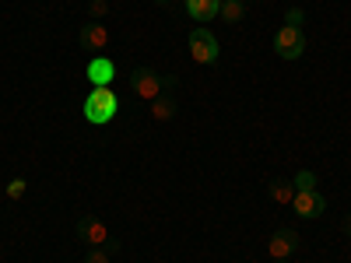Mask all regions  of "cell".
<instances>
[{"label":"cell","instance_id":"cell-5","mask_svg":"<svg viewBox=\"0 0 351 263\" xmlns=\"http://www.w3.org/2000/svg\"><path fill=\"white\" fill-rule=\"evenodd\" d=\"M291 208H295L299 218H319L327 211V200L319 197L316 190H295V197H291Z\"/></svg>","mask_w":351,"mask_h":263},{"label":"cell","instance_id":"cell-8","mask_svg":"<svg viewBox=\"0 0 351 263\" xmlns=\"http://www.w3.org/2000/svg\"><path fill=\"white\" fill-rule=\"evenodd\" d=\"M81 46L84 49H95L99 56H106V49H109V28L102 21H88L81 28Z\"/></svg>","mask_w":351,"mask_h":263},{"label":"cell","instance_id":"cell-15","mask_svg":"<svg viewBox=\"0 0 351 263\" xmlns=\"http://www.w3.org/2000/svg\"><path fill=\"white\" fill-rule=\"evenodd\" d=\"M291 186H295V190H316V172L299 168V172H295V179H291Z\"/></svg>","mask_w":351,"mask_h":263},{"label":"cell","instance_id":"cell-6","mask_svg":"<svg viewBox=\"0 0 351 263\" xmlns=\"http://www.w3.org/2000/svg\"><path fill=\"white\" fill-rule=\"evenodd\" d=\"M84 74H88V81H92V88H112V81H116V64L109 60V56H92V60H88V67H84Z\"/></svg>","mask_w":351,"mask_h":263},{"label":"cell","instance_id":"cell-18","mask_svg":"<svg viewBox=\"0 0 351 263\" xmlns=\"http://www.w3.org/2000/svg\"><path fill=\"white\" fill-rule=\"evenodd\" d=\"M285 25H295V28H302V8H291V11H288V18H285Z\"/></svg>","mask_w":351,"mask_h":263},{"label":"cell","instance_id":"cell-13","mask_svg":"<svg viewBox=\"0 0 351 263\" xmlns=\"http://www.w3.org/2000/svg\"><path fill=\"white\" fill-rule=\"evenodd\" d=\"M291 197H295V186H291V183H271V200L274 203L285 208V203H291Z\"/></svg>","mask_w":351,"mask_h":263},{"label":"cell","instance_id":"cell-10","mask_svg":"<svg viewBox=\"0 0 351 263\" xmlns=\"http://www.w3.org/2000/svg\"><path fill=\"white\" fill-rule=\"evenodd\" d=\"M221 11V0H186V14L193 21H211Z\"/></svg>","mask_w":351,"mask_h":263},{"label":"cell","instance_id":"cell-3","mask_svg":"<svg viewBox=\"0 0 351 263\" xmlns=\"http://www.w3.org/2000/svg\"><path fill=\"white\" fill-rule=\"evenodd\" d=\"M218 56H221V49H218L215 32H208L204 25H197L193 32H190V60L200 64V67H208V64L218 60Z\"/></svg>","mask_w":351,"mask_h":263},{"label":"cell","instance_id":"cell-7","mask_svg":"<svg viewBox=\"0 0 351 263\" xmlns=\"http://www.w3.org/2000/svg\"><path fill=\"white\" fill-rule=\"evenodd\" d=\"M77 236H81L84 246H109V225L102 218H81Z\"/></svg>","mask_w":351,"mask_h":263},{"label":"cell","instance_id":"cell-4","mask_svg":"<svg viewBox=\"0 0 351 263\" xmlns=\"http://www.w3.org/2000/svg\"><path fill=\"white\" fill-rule=\"evenodd\" d=\"M274 53L281 56V60H299V56L306 53V32L295 25H281L278 36H274Z\"/></svg>","mask_w":351,"mask_h":263},{"label":"cell","instance_id":"cell-16","mask_svg":"<svg viewBox=\"0 0 351 263\" xmlns=\"http://www.w3.org/2000/svg\"><path fill=\"white\" fill-rule=\"evenodd\" d=\"M25 190H28V183H25V179H11L8 197H11V200H21V197H25Z\"/></svg>","mask_w":351,"mask_h":263},{"label":"cell","instance_id":"cell-14","mask_svg":"<svg viewBox=\"0 0 351 263\" xmlns=\"http://www.w3.org/2000/svg\"><path fill=\"white\" fill-rule=\"evenodd\" d=\"M84 263H112V246H88Z\"/></svg>","mask_w":351,"mask_h":263},{"label":"cell","instance_id":"cell-9","mask_svg":"<svg viewBox=\"0 0 351 263\" xmlns=\"http://www.w3.org/2000/svg\"><path fill=\"white\" fill-rule=\"evenodd\" d=\"M295 242H299V236L291 228H281V231H274L271 236V242H267V253H271V260H288L291 256V249H295Z\"/></svg>","mask_w":351,"mask_h":263},{"label":"cell","instance_id":"cell-2","mask_svg":"<svg viewBox=\"0 0 351 263\" xmlns=\"http://www.w3.org/2000/svg\"><path fill=\"white\" fill-rule=\"evenodd\" d=\"M169 84H176V77H162V74H155L152 67H137L134 77H130V88H134V95H137L141 102H155Z\"/></svg>","mask_w":351,"mask_h":263},{"label":"cell","instance_id":"cell-20","mask_svg":"<svg viewBox=\"0 0 351 263\" xmlns=\"http://www.w3.org/2000/svg\"><path fill=\"white\" fill-rule=\"evenodd\" d=\"M274 263H288V260H274Z\"/></svg>","mask_w":351,"mask_h":263},{"label":"cell","instance_id":"cell-1","mask_svg":"<svg viewBox=\"0 0 351 263\" xmlns=\"http://www.w3.org/2000/svg\"><path fill=\"white\" fill-rule=\"evenodd\" d=\"M116 112H120V99H116L112 88H92L84 99V120L92 127H106L116 120Z\"/></svg>","mask_w":351,"mask_h":263},{"label":"cell","instance_id":"cell-17","mask_svg":"<svg viewBox=\"0 0 351 263\" xmlns=\"http://www.w3.org/2000/svg\"><path fill=\"white\" fill-rule=\"evenodd\" d=\"M88 11H92V21H99L109 11V4H106V0H92V8H88Z\"/></svg>","mask_w":351,"mask_h":263},{"label":"cell","instance_id":"cell-19","mask_svg":"<svg viewBox=\"0 0 351 263\" xmlns=\"http://www.w3.org/2000/svg\"><path fill=\"white\" fill-rule=\"evenodd\" d=\"M341 228H344V236H351V214L344 218V225H341Z\"/></svg>","mask_w":351,"mask_h":263},{"label":"cell","instance_id":"cell-11","mask_svg":"<svg viewBox=\"0 0 351 263\" xmlns=\"http://www.w3.org/2000/svg\"><path fill=\"white\" fill-rule=\"evenodd\" d=\"M148 105H152L148 112H152V120H155V123H169L172 116H176V102H172V99H165V95H158V99H155V102H148Z\"/></svg>","mask_w":351,"mask_h":263},{"label":"cell","instance_id":"cell-12","mask_svg":"<svg viewBox=\"0 0 351 263\" xmlns=\"http://www.w3.org/2000/svg\"><path fill=\"white\" fill-rule=\"evenodd\" d=\"M228 25H236V21H243V14H246V8H243V0H221V11H218Z\"/></svg>","mask_w":351,"mask_h":263}]
</instances>
